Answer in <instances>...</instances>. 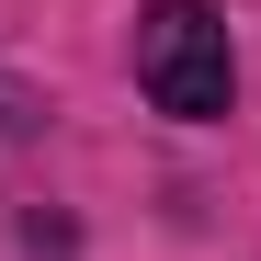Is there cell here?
I'll return each instance as SVG.
<instances>
[{
	"mask_svg": "<svg viewBox=\"0 0 261 261\" xmlns=\"http://www.w3.org/2000/svg\"><path fill=\"white\" fill-rule=\"evenodd\" d=\"M137 91L170 125H227L239 114V34L216 0H148L137 12Z\"/></svg>",
	"mask_w": 261,
	"mask_h": 261,
	"instance_id": "1",
	"label": "cell"
}]
</instances>
